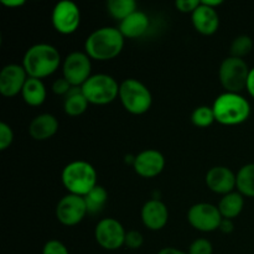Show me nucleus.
Listing matches in <instances>:
<instances>
[{"label":"nucleus","instance_id":"nucleus-1","mask_svg":"<svg viewBox=\"0 0 254 254\" xmlns=\"http://www.w3.org/2000/svg\"><path fill=\"white\" fill-rule=\"evenodd\" d=\"M124 36L118 27L104 26L94 30L86 39L84 52L96 61H111L121 55Z\"/></svg>","mask_w":254,"mask_h":254},{"label":"nucleus","instance_id":"nucleus-2","mask_svg":"<svg viewBox=\"0 0 254 254\" xmlns=\"http://www.w3.org/2000/svg\"><path fill=\"white\" fill-rule=\"evenodd\" d=\"M21 64L27 76L42 79L54 74L59 69L61 64V55L52 45L36 44L26 50Z\"/></svg>","mask_w":254,"mask_h":254},{"label":"nucleus","instance_id":"nucleus-3","mask_svg":"<svg viewBox=\"0 0 254 254\" xmlns=\"http://www.w3.org/2000/svg\"><path fill=\"white\" fill-rule=\"evenodd\" d=\"M216 122L222 126H240L251 116V104L241 93L225 92L215 99L212 104Z\"/></svg>","mask_w":254,"mask_h":254},{"label":"nucleus","instance_id":"nucleus-4","mask_svg":"<svg viewBox=\"0 0 254 254\" xmlns=\"http://www.w3.org/2000/svg\"><path fill=\"white\" fill-rule=\"evenodd\" d=\"M61 181L68 193L82 197L98 185L96 169L84 160H74L67 164L61 173Z\"/></svg>","mask_w":254,"mask_h":254},{"label":"nucleus","instance_id":"nucleus-5","mask_svg":"<svg viewBox=\"0 0 254 254\" xmlns=\"http://www.w3.org/2000/svg\"><path fill=\"white\" fill-rule=\"evenodd\" d=\"M122 106L133 116H141L149 112L153 104V96L148 87L139 79L127 78L119 86Z\"/></svg>","mask_w":254,"mask_h":254},{"label":"nucleus","instance_id":"nucleus-6","mask_svg":"<svg viewBox=\"0 0 254 254\" xmlns=\"http://www.w3.org/2000/svg\"><path fill=\"white\" fill-rule=\"evenodd\" d=\"M119 86L121 84L114 77L106 73H97L92 74L81 89L89 104L106 106L118 98Z\"/></svg>","mask_w":254,"mask_h":254},{"label":"nucleus","instance_id":"nucleus-7","mask_svg":"<svg viewBox=\"0 0 254 254\" xmlns=\"http://www.w3.org/2000/svg\"><path fill=\"white\" fill-rule=\"evenodd\" d=\"M251 68L243 59L227 57L221 64L218 69V78L226 92L241 93L247 87Z\"/></svg>","mask_w":254,"mask_h":254},{"label":"nucleus","instance_id":"nucleus-8","mask_svg":"<svg viewBox=\"0 0 254 254\" xmlns=\"http://www.w3.org/2000/svg\"><path fill=\"white\" fill-rule=\"evenodd\" d=\"M64 78L72 87H82L92 76V60L86 52L73 51L66 56L62 64Z\"/></svg>","mask_w":254,"mask_h":254},{"label":"nucleus","instance_id":"nucleus-9","mask_svg":"<svg viewBox=\"0 0 254 254\" xmlns=\"http://www.w3.org/2000/svg\"><path fill=\"white\" fill-rule=\"evenodd\" d=\"M52 26L59 34L71 35L81 25V10L76 2L62 0L55 5L51 14Z\"/></svg>","mask_w":254,"mask_h":254},{"label":"nucleus","instance_id":"nucleus-10","mask_svg":"<svg viewBox=\"0 0 254 254\" xmlns=\"http://www.w3.org/2000/svg\"><path fill=\"white\" fill-rule=\"evenodd\" d=\"M223 220L217 206L207 202L195 203L189 208L188 221L192 228L200 232H213L218 230Z\"/></svg>","mask_w":254,"mask_h":254},{"label":"nucleus","instance_id":"nucleus-11","mask_svg":"<svg viewBox=\"0 0 254 254\" xmlns=\"http://www.w3.org/2000/svg\"><path fill=\"white\" fill-rule=\"evenodd\" d=\"M127 231L116 218H103L94 228V238L99 247L106 251H117L124 246Z\"/></svg>","mask_w":254,"mask_h":254},{"label":"nucleus","instance_id":"nucleus-12","mask_svg":"<svg viewBox=\"0 0 254 254\" xmlns=\"http://www.w3.org/2000/svg\"><path fill=\"white\" fill-rule=\"evenodd\" d=\"M88 215L86 202L82 196L67 193L57 202L56 218L61 225L72 227L83 221Z\"/></svg>","mask_w":254,"mask_h":254},{"label":"nucleus","instance_id":"nucleus-13","mask_svg":"<svg viewBox=\"0 0 254 254\" xmlns=\"http://www.w3.org/2000/svg\"><path fill=\"white\" fill-rule=\"evenodd\" d=\"M27 78L29 76L22 64H6L0 72V93L7 98L21 94Z\"/></svg>","mask_w":254,"mask_h":254},{"label":"nucleus","instance_id":"nucleus-14","mask_svg":"<svg viewBox=\"0 0 254 254\" xmlns=\"http://www.w3.org/2000/svg\"><path fill=\"white\" fill-rule=\"evenodd\" d=\"M134 171L144 179L156 178L165 168V158L155 149H146L140 151L134 159Z\"/></svg>","mask_w":254,"mask_h":254},{"label":"nucleus","instance_id":"nucleus-15","mask_svg":"<svg viewBox=\"0 0 254 254\" xmlns=\"http://www.w3.org/2000/svg\"><path fill=\"white\" fill-rule=\"evenodd\" d=\"M206 185L212 192L227 195L237 189V176L227 166H213L206 174Z\"/></svg>","mask_w":254,"mask_h":254},{"label":"nucleus","instance_id":"nucleus-16","mask_svg":"<svg viewBox=\"0 0 254 254\" xmlns=\"http://www.w3.org/2000/svg\"><path fill=\"white\" fill-rule=\"evenodd\" d=\"M141 222L148 230L160 231L169 221V210L165 203L159 198L146 201L141 207Z\"/></svg>","mask_w":254,"mask_h":254},{"label":"nucleus","instance_id":"nucleus-17","mask_svg":"<svg viewBox=\"0 0 254 254\" xmlns=\"http://www.w3.org/2000/svg\"><path fill=\"white\" fill-rule=\"evenodd\" d=\"M191 20L196 31L205 36L216 34L220 27V16L216 9L208 7L202 2L200 6L191 14Z\"/></svg>","mask_w":254,"mask_h":254},{"label":"nucleus","instance_id":"nucleus-18","mask_svg":"<svg viewBox=\"0 0 254 254\" xmlns=\"http://www.w3.org/2000/svg\"><path fill=\"white\" fill-rule=\"evenodd\" d=\"M60 123L55 116L42 113L35 117L29 124V134L34 140L44 141L52 138L59 130Z\"/></svg>","mask_w":254,"mask_h":254},{"label":"nucleus","instance_id":"nucleus-19","mask_svg":"<svg viewBox=\"0 0 254 254\" xmlns=\"http://www.w3.org/2000/svg\"><path fill=\"white\" fill-rule=\"evenodd\" d=\"M150 26V20L145 12L136 10L127 19L119 22V31L124 36V39H138L141 37Z\"/></svg>","mask_w":254,"mask_h":254},{"label":"nucleus","instance_id":"nucleus-20","mask_svg":"<svg viewBox=\"0 0 254 254\" xmlns=\"http://www.w3.org/2000/svg\"><path fill=\"white\" fill-rule=\"evenodd\" d=\"M21 97L25 103L30 107H40L46 101L47 92L42 79L29 77L22 88Z\"/></svg>","mask_w":254,"mask_h":254},{"label":"nucleus","instance_id":"nucleus-21","mask_svg":"<svg viewBox=\"0 0 254 254\" xmlns=\"http://www.w3.org/2000/svg\"><path fill=\"white\" fill-rule=\"evenodd\" d=\"M217 207L223 218L233 220V218L238 217L243 211V207H245V196L238 192V191L227 193V195L222 196Z\"/></svg>","mask_w":254,"mask_h":254},{"label":"nucleus","instance_id":"nucleus-22","mask_svg":"<svg viewBox=\"0 0 254 254\" xmlns=\"http://www.w3.org/2000/svg\"><path fill=\"white\" fill-rule=\"evenodd\" d=\"M88 101L82 93L81 87H72L64 101V113L69 117L82 116L88 109Z\"/></svg>","mask_w":254,"mask_h":254},{"label":"nucleus","instance_id":"nucleus-23","mask_svg":"<svg viewBox=\"0 0 254 254\" xmlns=\"http://www.w3.org/2000/svg\"><path fill=\"white\" fill-rule=\"evenodd\" d=\"M236 176L238 192L246 197H254V163L243 165Z\"/></svg>","mask_w":254,"mask_h":254},{"label":"nucleus","instance_id":"nucleus-24","mask_svg":"<svg viewBox=\"0 0 254 254\" xmlns=\"http://www.w3.org/2000/svg\"><path fill=\"white\" fill-rule=\"evenodd\" d=\"M83 198L89 215H96V213L101 212L106 206L107 201H108V191L103 186L97 185Z\"/></svg>","mask_w":254,"mask_h":254},{"label":"nucleus","instance_id":"nucleus-25","mask_svg":"<svg viewBox=\"0 0 254 254\" xmlns=\"http://www.w3.org/2000/svg\"><path fill=\"white\" fill-rule=\"evenodd\" d=\"M136 2L134 0H109L107 2V10L108 14L113 17L114 20H118L119 22L123 21L124 19L135 12Z\"/></svg>","mask_w":254,"mask_h":254},{"label":"nucleus","instance_id":"nucleus-26","mask_svg":"<svg viewBox=\"0 0 254 254\" xmlns=\"http://www.w3.org/2000/svg\"><path fill=\"white\" fill-rule=\"evenodd\" d=\"M191 122L193 126L198 127V128H207V127L212 126L213 122H216L212 107L200 106L195 108V111L191 114Z\"/></svg>","mask_w":254,"mask_h":254},{"label":"nucleus","instance_id":"nucleus-27","mask_svg":"<svg viewBox=\"0 0 254 254\" xmlns=\"http://www.w3.org/2000/svg\"><path fill=\"white\" fill-rule=\"evenodd\" d=\"M253 50V40L248 35H240L232 41L230 47V54L232 57L243 59L251 54Z\"/></svg>","mask_w":254,"mask_h":254},{"label":"nucleus","instance_id":"nucleus-28","mask_svg":"<svg viewBox=\"0 0 254 254\" xmlns=\"http://www.w3.org/2000/svg\"><path fill=\"white\" fill-rule=\"evenodd\" d=\"M189 254H212L213 246L206 238H197L191 243L189 248Z\"/></svg>","mask_w":254,"mask_h":254},{"label":"nucleus","instance_id":"nucleus-29","mask_svg":"<svg viewBox=\"0 0 254 254\" xmlns=\"http://www.w3.org/2000/svg\"><path fill=\"white\" fill-rule=\"evenodd\" d=\"M14 141V131L6 123H0V150H6Z\"/></svg>","mask_w":254,"mask_h":254},{"label":"nucleus","instance_id":"nucleus-30","mask_svg":"<svg viewBox=\"0 0 254 254\" xmlns=\"http://www.w3.org/2000/svg\"><path fill=\"white\" fill-rule=\"evenodd\" d=\"M143 243H144V237L139 231L131 230L127 232L124 246L128 247L129 250H139V248L143 246Z\"/></svg>","mask_w":254,"mask_h":254},{"label":"nucleus","instance_id":"nucleus-31","mask_svg":"<svg viewBox=\"0 0 254 254\" xmlns=\"http://www.w3.org/2000/svg\"><path fill=\"white\" fill-rule=\"evenodd\" d=\"M42 254H69L66 246L57 240H50L45 243Z\"/></svg>","mask_w":254,"mask_h":254},{"label":"nucleus","instance_id":"nucleus-32","mask_svg":"<svg viewBox=\"0 0 254 254\" xmlns=\"http://www.w3.org/2000/svg\"><path fill=\"white\" fill-rule=\"evenodd\" d=\"M200 0H176L175 7L183 14H192L200 6Z\"/></svg>","mask_w":254,"mask_h":254},{"label":"nucleus","instance_id":"nucleus-33","mask_svg":"<svg viewBox=\"0 0 254 254\" xmlns=\"http://www.w3.org/2000/svg\"><path fill=\"white\" fill-rule=\"evenodd\" d=\"M71 88L72 86L69 84V82L67 81V79H64V77L56 79V81L54 82V84H52V92H54L55 94H57V96L66 97V94L71 91Z\"/></svg>","mask_w":254,"mask_h":254},{"label":"nucleus","instance_id":"nucleus-34","mask_svg":"<svg viewBox=\"0 0 254 254\" xmlns=\"http://www.w3.org/2000/svg\"><path fill=\"white\" fill-rule=\"evenodd\" d=\"M218 230L222 233H232L233 230H235V225H233L232 220H228V218H223L221 221V225Z\"/></svg>","mask_w":254,"mask_h":254},{"label":"nucleus","instance_id":"nucleus-35","mask_svg":"<svg viewBox=\"0 0 254 254\" xmlns=\"http://www.w3.org/2000/svg\"><path fill=\"white\" fill-rule=\"evenodd\" d=\"M246 89L248 91L250 96L252 97V98H254V67L253 68H251L250 71V76H248L247 87H246Z\"/></svg>","mask_w":254,"mask_h":254},{"label":"nucleus","instance_id":"nucleus-36","mask_svg":"<svg viewBox=\"0 0 254 254\" xmlns=\"http://www.w3.org/2000/svg\"><path fill=\"white\" fill-rule=\"evenodd\" d=\"M25 0H1V4L4 6L10 7V9H14V7H20L22 5H25Z\"/></svg>","mask_w":254,"mask_h":254},{"label":"nucleus","instance_id":"nucleus-37","mask_svg":"<svg viewBox=\"0 0 254 254\" xmlns=\"http://www.w3.org/2000/svg\"><path fill=\"white\" fill-rule=\"evenodd\" d=\"M158 254H189L188 252H184V251L178 250V248L174 247H165L163 250H160Z\"/></svg>","mask_w":254,"mask_h":254},{"label":"nucleus","instance_id":"nucleus-38","mask_svg":"<svg viewBox=\"0 0 254 254\" xmlns=\"http://www.w3.org/2000/svg\"><path fill=\"white\" fill-rule=\"evenodd\" d=\"M201 2H202L203 5H206V6L216 9V7H218L220 5L223 4V0H202Z\"/></svg>","mask_w":254,"mask_h":254}]
</instances>
